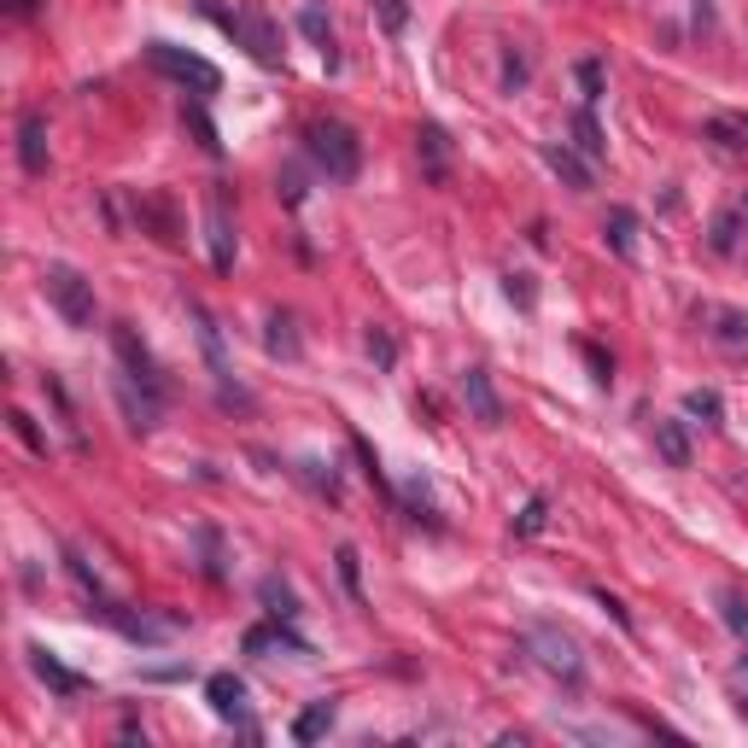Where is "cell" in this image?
Returning <instances> with one entry per match:
<instances>
[{
    "instance_id": "obj_31",
    "label": "cell",
    "mask_w": 748,
    "mask_h": 748,
    "mask_svg": "<svg viewBox=\"0 0 748 748\" xmlns=\"http://www.w3.org/2000/svg\"><path fill=\"white\" fill-rule=\"evenodd\" d=\"M339 580H346L351 597H363V573H357V550H351V544L339 550Z\"/></svg>"
},
{
    "instance_id": "obj_22",
    "label": "cell",
    "mask_w": 748,
    "mask_h": 748,
    "mask_svg": "<svg viewBox=\"0 0 748 748\" xmlns=\"http://www.w3.org/2000/svg\"><path fill=\"white\" fill-rule=\"evenodd\" d=\"M544 521H550V498H526V509L515 515V538H538Z\"/></svg>"
},
{
    "instance_id": "obj_35",
    "label": "cell",
    "mask_w": 748,
    "mask_h": 748,
    "mask_svg": "<svg viewBox=\"0 0 748 748\" xmlns=\"http://www.w3.org/2000/svg\"><path fill=\"white\" fill-rule=\"evenodd\" d=\"M585 363L597 369V386H608V381H615V363H603V351H597V346H585Z\"/></svg>"
},
{
    "instance_id": "obj_14",
    "label": "cell",
    "mask_w": 748,
    "mask_h": 748,
    "mask_svg": "<svg viewBox=\"0 0 748 748\" xmlns=\"http://www.w3.org/2000/svg\"><path fill=\"white\" fill-rule=\"evenodd\" d=\"M416 152H421V170H428V182L445 187V176H451V135L439 129V124H421Z\"/></svg>"
},
{
    "instance_id": "obj_13",
    "label": "cell",
    "mask_w": 748,
    "mask_h": 748,
    "mask_svg": "<svg viewBox=\"0 0 748 748\" xmlns=\"http://www.w3.org/2000/svg\"><path fill=\"white\" fill-rule=\"evenodd\" d=\"M206 702L217 720H246V685L234 673H211L206 678Z\"/></svg>"
},
{
    "instance_id": "obj_25",
    "label": "cell",
    "mask_w": 748,
    "mask_h": 748,
    "mask_svg": "<svg viewBox=\"0 0 748 748\" xmlns=\"http://www.w3.org/2000/svg\"><path fill=\"white\" fill-rule=\"evenodd\" d=\"M720 620H725L731 632H737V638L748 643V597H737V591H725V597H720Z\"/></svg>"
},
{
    "instance_id": "obj_11",
    "label": "cell",
    "mask_w": 748,
    "mask_h": 748,
    "mask_svg": "<svg viewBox=\"0 0 748 748\" xmlns=\"http://www.w3.org/2000/svg\"><path fill=\"white\" fill-rule=\"evenodd\" d=\"M19 164H24V176H42L47 170V117L42 112L19 117Z\"/></svg>"
},
{
    "instance_id": "obj_33",
    "label": "cell",
    "mask_w": 748,
    "mask_h": 748,
    "mask_svg": "<svg viewBox=\"0 0 748 748\" xmlns=\"http://www.w3.org/2000/svg\"><path fill=\"white\" fill-rule=\"evenodd\" d=\"M685 410H690V416H702V421H720V393H690V398H685Z\"/></svg>"
},
{
    "instance_id": "obj_15",
    "label": "cell",
    "mask_w": 748,
    "mask_h": 748,
    "mask_svg": "<svg viewBox=\"0 0 748 748\" xmlns=\"http://www.w3.org/2000/svg\"><path fill=\"white\" fill-rule=\"evenodd\" d=\"M544 164H550L568 187H580V194L591 187V159H585V152H573L568 141H550V147H544Z\"/></svg>"
},
{
    "instance_id": "obj_36",
    "label": "cell",
    "mask_w": 748,
    "mask_h": 748,
    "mask_svg": "<svg viewBox=\"0 0 748 748\" xmlns=\"http://www.w3.org/2000/svg\"><path fill=\"white\" fill-rule=\"evenodd\" d=\"M509 299L533 304V276H509Z\"/></svg>"
},
{
    "instance_id": "obj_29",
    "label": "cell",
    "mask_w": 748,
    "mask_h": 748,
    "mask_svg": "<svg viewBox=\"0 0 748 748\" xmlns=\"http://www.w3.org/2000/svg\"><path fill=\"white\" fill-rule=\"evenodd\" d=\"M187 124H194V129H199V147H206V152H211V159H217V152H223V141H217V124H211V117H206V112H199V106H187Z\"/></svg>"
},
{
    "instance_id": "obj_10",
    "label": "cell",
    "mask_w": 748,
    "mask_h": 748,
    "mask_svg": "<svg viewBox=\"0 0 748 748\" xmlns=\"http://www.w3.org/2000/svg\"><path fill=\"white\" fill-rule=\"evenodd\" d=\"M269 650L311 655V643L293 632V620H276V615H269V626H252V632H246V655H269Z\"/></svg>"
},
{
    "instance_id": "obj_30",
    "label": "cell",
    "mask_w": 748,
    "mask_h": 748,
    "mask_svg": "<svg viewBox=\"0 0 748 748\" xmlns=\"http://www.w3.org/2000/svg\"><path fill=\"white\" fill-rule=\"evenodd\" d=\"M737 223H743L737 211H725L720 223H713V252H737Z\"/></svg>"
},
{
    "instance_id": "obj_26",
    "label": "cell",
    "mask_w": 748,
    "mask_h": 748,
    "mask_svg": "<svg viewBox=\"0 0 748 748\" xmlns=\"http://www.w3.org/2000/svg\"><path fill=\"white\" fill-rule=\"evenodd\" d=\"M573 77H580V89H585V106H597L603 100V59H580Z\"/></svg>"
},
{
    "instance_id": "obj_17",
    "label": "cell",
    "mask_w": 748,
    "mask_h": 748,
    "mask_svg": "<svg viewBox=\"0 0 748 748\" xmlns=\"http://www.w3.org/2000/svg\"><path fill=\"white\" fill-rule=\"evenodd\" d=\"M603 234H608V252H615V258H638V217L632 211H608Z\"/></svg>"
},
{
    "instance_id": "obj_19",
    "label": "cell",
    "mask_w": 748,
    "mask_h": 748,
    "mask_svg": "<svg viewBox=\"0 0 748 748\" xmlns=\"http://www.w3.org/2000/svg\"><path fill=\"white\" fill-rule=\"evenodd\" d=\"M655 445L673 468H690V439H685V421H655Z\"/></svg>"
},
{
    "instance_id": "obj_23",
    "label": "cell",
    "mask_w": 748,
    "mask_h": 748,
    "mask_svg": "<svg viewBox=\"0 0 748 748\" xmlns=\"http://www.w3.org/2000/svg\"><path fill=\"white\" fill-rule=\"evenodd\" d=\"M258 597L269 603V615H276V620H293V615H299V597H293V591H287L281 580H264Z\"/></svg>"
},
{
    "instance_id": "obj_4",
    "label": "cell",
    "mask_w": 748,
    "mask_h": 748,
    "mask_svg": "<svg viewBox=\"0 0 748 748\" xmlns=\"http://www.w3.org/2000/svg\"><path fill=\"white\" fill-rule=\"evenodd\" d=\"M42 287H47L54 311L71 322V328H94V281L82 276V269H71V264H47Z\"/></svg>"
},
{
    "instance_id": "obj_2",
    "label": "cell",
    "mask_w": 748,
    "mask_h": 748,
    "mask_svg": "<svg viewBox=\"0 0 748 748\" xmlns=\"http://www.w3.org/2000/svg\"><path fill=\"white\" fill-rule=\"evenodd\" d=\"M199 7H206V19H211L217 30H229V36L241 42L258 65H281V30L269 24L258 7H234V12H229V7H217V0H199Z\"/></svg>"
},
{
    "instance_id": "obj_38",
    "label": "cell",
    "mask_w": 748,
    "mask_h": 748,
    "mask_svg": "<svg viewBox=\"0 0 748 748\" xmlns=\"http://www.w3.org/2000/svg\"><path fill=\"white\" fill-rule=\"evenodd\" d=\"M737 685H743V690H748V655H743V661H737Z\"/></svg>"
},
{
    "instance_id": "obj_28",
    "label": "cell",
    "mask_w": 748,
    "mask_h": 748,
    "mask_svg": "<svg viewBox=\"0 0 748 748\" xmlns=\"http://www.w3.org/2000/svg\"><path fill=\"white\" fill-rule=\"evenodd\" d=\"M369 357H374L381 369L398 363V346H393V334H386V328H369Z\"/></svg>"
},
{
    "instance_id": "obj_21",
    "label": "cell",
    "mask_w": 748,
    "mask_h": 748,
    "mask_svg": "<svg viewBox=\"0 0 748 748\" xmlns=\"http://www.w3.org/2000/svg\"><path fill=\"white\" fill-rule=\"evenodd\" d=\"M702 316H708V322H720L713 334H720L725 346H748V316H737V311H720V304H708Z\"/></svg>"
},
{
    "instance_id": "obj_20",
    "label": "cell",
    "mask_w": 748,
    "mask_h": 748,
    "mask_svg": "<svg viewBox=\"0 0 748 748\" xmlns=\"http://www.w3.org/2000/svg\"><path fill=\"white\" fill-rule=\"evenodd\" d=\"M573 147H580L591 164H597L603 152H608V141H603V129H597V117H591V106H585L580 117H573Z\"/></svg>"
},
{
    "instance_id": "obj_9",
    "label": "cell",
    "mask_w": 748,
    "mask_h": 748,
    "mask_svg": "<svg viewBox=\"0 0 748 748\" xmlns=\"http://www.w3.org/2000/svg\"><path fill=\"white\" fill-rule=\"evenodd\" d=\"M463 404H468V416L480 421V428H503V404H498V393H491V374L480 363L463 369Z\"/></svg>"
},
{
    "instance_id": "obj_12",
    "label": "cell",
    "mask_w": 748,
    "mask_h": 748,
    "mask_svg": "<svg viewBox=\"0 0 748 748\" xmlns=\"http://www.w3.org/2000/svg\"><path fill=\"white\" fill-rule=\"evenodd\" d=\"M30 667H36V678H42V685H54L59 696H82V690H89V678L71 673L54 650H42V643H30Z\"/></svg>"
},
{
    "instance_id": "obj_16",
    "label": "cell",
    "mask_w": 748,
    "mask_h": 748,
    "mask_svg": "<svg viewBox=\"0 0 748 748\" xmlns=\"http://www.w3.org/2000/svg\"><path fill=\"white\" fill-rule=\"evenodd\" d=\"M299 30H304V36L316 42L322 65H328V71H339V42H334V24L322 19V7H304V12H299Z\"/></svg>"
},
{
    "instance_id": "obj_3",
    "label": "cell",
    "mask_w": 748,
    "mask_h": 748,
    "mask_svg": "<svg viewBox=\"0 0 748 748\" xmlns=\"http://www.w3.org/2000/svg\"><path fill=\"white\" fill-rule=\"evenodd\" d=\"M147 59H152V71H164L170 82H182V89H194V94H217V89H223V71H217L211 59L176 47V42H147Z\"/></svg>"
},
{
    "instance_id": "obj_18",
    "label": "cell",
    "mask_w": 748,
    "mask_h": 748,
    "mask_svg": "<svg viewBox=\"0 0 748 748\" xmlns=\"http://www.w3.org/2000/svg\"><path fill=\"white\" fill-rule=\"evenodd\" d=\"M334 713H339L334 702H311V708L293 720V743H322V737L334 731Z\"/></svg>"
},
{
    "instance_id": "obj_8",
    "label": "cell",
    "mask_w": 748,
    "mask_h": 748,
    "mask_svg": "<svg viewBox=\"0 0 748 748\" xmlns=\"http://www.w3.org/2000/svg\"><path fill=\"white\" fill-rule=\"evenodd\" d=\"M206 241H211V269L217 276H229L234 269V223H229V206H223V194H206Z\"/></svg>"
},
{
    "instance_id": "obj_32",
    "label": "cell",
    "mask_w": 748,
    "mask_h": 748,
    "mask_svg": "<svg viewBox=\"0 0 748 748\" xmlns=\"http://www.w3.org/2000/svg\"><path fill=\"white\" fill-rule=\"evenodd\" d=\"M12 428H19V439H24V445H30V451H36V456H47V439L36 433V421H30L24 410H12Z\"/></svg>"
},
{
    "instance_id": "obj_7",
    "label": "cell",
    "mask_w": 748,
    "mask_h": 748,
    "mask_svg": "<svg viewBox=\"0 0 748 748\" xmlns=\"http://www.w3.org/2000/svg\"><path fill=\"white\" fill-rule=\"evenodd\" d=\"M112 351H117V363L129 369L124 381H135V386H141V393H152V398H164V374H159V363H152V351L135 339L129 322H117V328H112Z\"/></svg>"
},
{
    "instance_id": "obj_6",
    "label": "cell",
    "mask_w": 748,
    "mask_h": 748,
    "mask_svg": "<svg viewBox=\"0 0 748 748\" xmlns=\"http://www.w3.org/2000/svg\"><path fill=\"white\" fill-rule=\"evenodd\" d=\"M526 650H533L556 678H568V685H580V678H585L580 643H573L568 632H556V626H533V632H526Z\"/></svg>"
},
{
    "instance_id": "obj_34",
    "label": "cell",
    "mask_w": 748,
    "mask_h": 748,
    "mask_svg": "<svg viewBox=\"0 0 748 748\" xmlns=\"http://www.w3.org/2000/svg\"><path fill=\"white\" fill-rule=\"evenodd\" d=\"M521 82H526V59H521V54H509V65H503V89L515 94Z\"/></svg>"
},
{
    "instance_id": "obj_24",
    "label": "cell",
    "mask_w": 748,
    "mask_h": 748,
    "mask_svg": "<svg viewBox=\"0 0 748 748\" xmlns=\"http://www.w3.org/2000/svg\"><path fill=\"white\" fill-rule=\"evenodd\" d=\"M374 19H381L386 36H404V24H410V0H374Z\"/></svg>"
},
{
    "instance_id": "obj_1",
    "label": "cell",
    "mask_w": 748,
    "mask_h": 748,
    "mask_svg": "<svg viewBox=\"0 0 748 748\" xmlns=\"http://www.w3.org/2000/svg\"><path fill=\"white\" fill-rule=\"evenodd\" d=\"M304 152L316 159V170L328 182H351L357 170H363V141H357V129L339 124V117H316V124L304 129Z\"/></svg>"
},
{
    "instance_id": "obj_37",
    "label": "cell",
    "mask_w": 748,
    "mask_h": 748,
    "mask_svg": "<svg viewBox=\"0 0 748 748\" xmlns=\"http://www.w3.org/2000/svg\"><path fill=\"white\" fill-rule=\"evenodd\" d=\"M597 603H603V608H608V615H615V620H620V626H632V615H626V608H620V603H615V597H608V591H597Z\"/></svg>"
},
{
    "instance_id": "obj_27",
    "label": "cell",
    "mask_w": 748,
    "mask_h": 748,
    "mask_svg": "<svg viewBox=\"0 0 748 748\" xmlns=\"http://www.w3.org/2000/svg\"><path fill=\"white\" fill-rule=\"evenodd\" d=\"M269 351L299 357V339H293V322H287V316H269Z\"/></svg>"
},
{
    "instance_id": "obj_5",
    "label": "cell",
    "mask_w": 748,
    "mask_h": 748,
    "mask_svg": "<svg viewBox=\"0 0 748 748\" xmlns=\"http://www.w3.org/2000/svg\"><path fill=\"white\" fill-rule=\"evenodd\" d=\"M187 316H194L199 351H206L211 381H217V393H223V404H252V398L241 393V386H229V381H234V363H229V351H223V328H217V316L206 311V304H194V299H187Z\"/></svg>"
}]
</instances>
